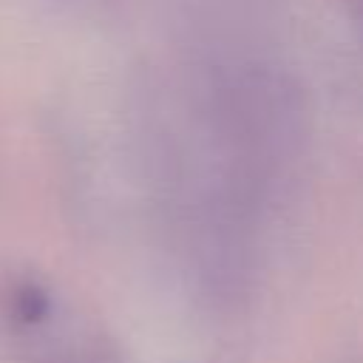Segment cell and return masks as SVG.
Returning <instances> with one entry per match:
<instances>
[{
  "instance_id": "6da1fadb",
  "label": "cell",
  "mask_w": 363,
  "mask_h": 363,
  "mask_svg": "<svg viewBox=\"0 0 363 363\" xmlns=\"http://www.w3.org/2000/svg\"><path fill=\"white\" fill-rule=\"evenodd\" d=\"M289 0H176L153 102V193L207 289L241 286L312 176L315 99Z\"/></svg>"
},
{
  "instance_id": "7a4b0ae2",
  "label": "cell",
  "mask_w": 363,
  "mask_h": 363,
  "mask_svg": "<svg viewBox=\"0 0 363 363\" xmlns=\"http://www.w3.org/2000/svg\"><path fill=\"white\" fill-rule=\"evenodd\" d=\"M335 3H337V9H340L343 20L349 23V28H352L357 45L363 48V0H335Z\"/></svg>"
}]
</instances>
